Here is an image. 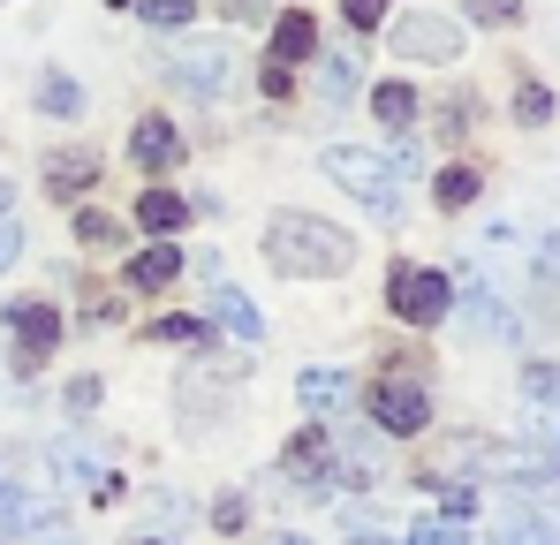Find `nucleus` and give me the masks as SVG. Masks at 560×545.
Segmentation results:
<instances>
[{
	"label": "nucleus",
	"mask_w": 560,
	"mask_h": 545,
	"mask_svg": "<svg viewBox=\"0 0 560 545\" xmlns=\"http://www.w3.org/2000/svg\"><path fill=\"white\" fill-rule=\"evenodd\" d=\"M8 334H15V371H38V363L54 357V341H61V311L54 303H8Z\"/></svg>",
	"instance_id": "423d86ee"
},
{
	"label": "nucleus",
	"mask_w": 560,
	"mask_h": 545,
	"mask_svg": "<svg viewBox=\"0 0 560 545\" xmlns=\"http://www.w3.org/2000/svg\"><path fill=\"white\" fill-rule=\"evenodd\" d=\"M440 508H447L455 523H469V515H477V485H447V492H440Z\"/></svg>",
	"instance_id": "c756f323"
},
{
	"label": "nucleus",
	"mask_w": 560,
	"mask_h": 545,
	"mask_svg": "<svg viewBox=\"0 0 560 545\" xmlns=\"http://www.w3.org/2000/svg\"><path fill=\"white\" fill-rule=\"evenodd\" d=\"M212 318H220L235 341H266V318H258V303H250L243 288H228V280L212 288Z\"/></svg>",
	"instance_id": "ddd939ff"
},
{
	"label": "nucleus",
	"mask_w": 560,
	"mask_h": 545,
	"mask_svg": "<svg viewBox=\"0 0 560 545\" xmlns=\"http://www.w3.org/2000/svg\"><path fill=\"white\" fill-rule=\"evenodd\" d=\"M326 175L341 182L372 220H401V175H394V160L386 152H364V144H334L326 160H318Z\"/></svg>",
	"instance_id": "f03ea898"
},
{
	"label": "nucleus",
	"mask_w": 560,
	"mask_h": 545,
	"mask_svg": "<svg viewBox=\"0 0 560 545\" xmlns=\"http://www.w3.org/2000/svg\"><path fill=\"white\" fill-rule=\"evenodd\" d=\"M515 121H523V129H546V121H553V91L538 84V77L515 84Z\"/></svg>",
	"instance_id": "6ab92c4d"
},
{
	"label": "nucleus",
	"mask_w": 560,
	"mask_h": 545,
	"mask_svg": "<svg viewBox=\"0 0 560 545\" xmlns=\"http://www.w3.org/2000/svg\"><path fill=\"white\" fill-rule=\"evenodd\" d=\"M266 266L288 280H341L357 266V235L318 212H273L266 220Z\"/></svg>",
	"instance_id": "f257e3e1"
},
{
	"label": "nucleus",
	"mask_w": 560,
	"mask_h": 545,
	"mask_svg": "<svg viewBox=\"0 0 560 545\" xmlns=\"http://www.w3.org/2000/svg\"><path fill=\"white\" fill-rule=\"evenodd\" d=\"M137 545H167V538H137Z\"/></svg>",
	"instance_id": "4c0bfd02"
},
{
	"label": "nucleus",
	"mask_w": 560,
	"mask_h": 545,
	"mask_svg": "<svg viewBox=\"0 0 560 545\" xmlns=\"http://www.w3.org/2000/svg\"><path fill=\"white\" fill-rule=\"evenodd\" d=\"M295 394H303V409H311V417H326V409H349L357 379H349V371H334V363H311V371L295 379Z\"/></svg>",
	"instance_id": "f8f14e48"
},
{
	"label": "nucleus",
	"mask_w": 560,
	"mask_h": 545,
	"mask_svg": "<svg viewBox=\"0 0 560 545\" xmlns=\"http://www.w3.org/2000/svg\"><path fill=\"white\" fill-rule=\"evenodd\" d=\"M318 54V23H311V8H280V23H273V54H266V69H303Z\"/></svg>",
	"instance_id": "1a4fd4ad"
},
{
	"label": "nucleus",
	"mask_w": 560,
	"mask_h": 545,
	"mask_svg": "<svg viewBox=\"0 0 560 545\" xmlns=\"http://www.w3.org/2000/svg\"><path fill=\"white\" fill-rule=\"evenodd\" d=\"M417 167H424V152H417V137H401L394 144V175H417Z\"/></svg>",
	"instance_id": "473e14b6"
},
{
	"label": "nucleus",
	"mask_w": 560,
	"mask_h": 545,
	"mask_svg": "<svg viewBox=\"0 0 560 545\" xmlns=\"http://www.w3.org/2000/svg\"><path fill=\"white\" fill-rule=\"evenodd\" d=\"M152 341H205V318H160Z\"/></svg>",
	"instance_id": "cd10ccee"
},
{
	"label": "nucleus",
	"mask_w": 560,
	"mask_h": 545,
	"mask_svg": "<svg viewBox=\"0 0 560 545\" xmlns=\"http://www.w3.org/2000/svg\"><path fill=\"white\" fill-rule=\"evenodd\" d=\"M137 220H144L152 235H175V228L189 220V197H175V189H144V197H137Z\"/></svg>",
	"instance_id": "dca6fc26"
},
{
	"label": "nucleus",
	"mask_w": 560,
	"mask_h": 545,
	"mask_svg": "<svg viewBox=\"0 0 560 545\" xmlns=\"http://www.w3.org/2000/svg\"><path fill=\"white\" fill-rule=\"evenodd\" d=\"M8 197H15V189H8V182H0V212H8Z\"/></svg>",
	"instance_id": "e433bc0d"
},
{
	"label": "nucleus",
	"mask_w": 560,
	"mask_h": 545,
	"mask_svg": "<svg viewBox=\"0 0 560 545\" xmlns=\"http://www.w3.org/2000/svg\"><path fill=\"white\" fill-rule=\"evenodd\" d=\"M175 272H183V251H175V243H152V251L129 258V288H167Z\"/></svg>",
	"instance_id": "2eb2a0df"
},
{
	"label": "nucleus",
	"mask_w": 560,
	"mask_h": 545,
	"mask_svg": "<svg viewBox=\"0 0 560 545\" xmlns=\"http://www.w3.org/2000/svg\"><path fill=\"white\" fill-rule=\"evenodd\" d=\"M386 8H394V0H341V15H349L357 31H372V23H386Z\"/></svg>",
	"instance_id": "c85d7f7f"
},
{
	"label": "nucleus",
	"mask_w": 560,
	"mask_h": 545,
	"mask_svg": "<svg viewBox=\"0 0 560 545\" xmlns=\"http://www.w3.org/2000/svg\"><path fill=\"white\" fill-rule=\"evenodd\" d=\"M463 326L477 334V341H515V311H508L485 280H469V288H463Z\"/></svg>",
	"instance_id": "9b49d317"
},
{
	"label": "nucleus",
	"mask_w": 560,
	"mask_h": 545,
	"mask_svg": "<svg viewBox=\"0 0 560 545\" xmlns=\"http://www.w3.org/2000/svg\"><path fill=\"white\" fill-rule=\"evenodd\" d=\"M92 182H98L92 152H54V160H46V189H54V197H77V189H92Z\"/></svg>",
	"instance_id": "4468645a"
},
{
	"label": "nucleus",
	"mask_w": 560,
	"mask_h": 545,
	"mask_svg": "<svg viewBox=\"0 0 560 545\" xmlns=\"http://www.w3.org/2000/svg\"><path fill=\"white\" fill-rule=\"evenodd\" d=\"M394 54L401 61H455L463 54V23H447V15H401L394 23Z\"/></svg>",
	"instance_id": "0eeeda50"
},
{
	"label": "nucleus",
	"mask_w": 560,
	"mask_h": 545,
	"mask_svg": "<svg viewBox=\"0 0 560 545\" xmlns=\"http://www.w3.org/2000/svg\"><path fill=\"white\" fill-rule=\"evenodd\" d=\"M129 8H137L152 31H175V23H189V15H197V0H129Z\"/></svg>",
	"instance_id": "4be33fe9"
},
{
	"label": "nucleus",
	"mask_w": 560,
	"mask_h": 545,
	"mask_svg": "<svg viewBox=\"0 0 560 545\" xmlns=\"http://www.w3.org/2000/svg\"><path fill=\"white\" fill-rule=\"evenodd\" d=\"M372 425L378 432H424L432 425V386L409 363H394L386 379H372Z\"/></svg>",
	"instance_id": "39448f33"
},
{
	"label": "nucleus",
	"mask_w": 560,
	"mask_h": 545,
	"mask_svg": "<svg viewBox=\"0 0 560 545\" xmlns=\"http://www.w3.org/2000/svg\"><path fill=\"white\" fill-rule=\"evenodd\" d=\"M129 160H137V167H152V175H160V167H175V160H183V129H175L167 114H144V121L129 129Z\"/></svg>",
	"instance_id": "9d476101"
},
{
	"label": "nucleus",
	"mask_w": 560,
	"mask_h": 545,
	"mask_svg": "<svg viewBox=\"0 0 560 545\" xmlns=\"http://www.w3.org/2000/svg\"><path fill=\"white\" fill-rule=\"evenodd\" d=\"M160 69H167V84L189 91V98H220V91L235 84V46H220V38H183V46H167L160 54Z\"/></svg>",
	"instance_id": "20e7f679"
},
{
	"label": "nucleus",
	"mask_w": 560,
	"mask_h": 545,
	"mask_svg": "<svg viewBox=\"0 0 560 545\" xmlns=\"http://www.w3.org/2000/svg\"><path fill=\"white\" fill-rule=\"evenodd\" d=\"M386 311H394L401 326H440V318L455 311V280H447L440 266L401 258V266L386 272Z\"/></svg>",
	"instance_id": "7ed1b4c3"
},
{
	"label": "nucleus",
	"mask_w": 560,
	"mask_h": 545,
	"mask_svg": "<svg viewBox=\"0 0 560 545\" xmlns=\"http://www.w3.org/2000/svg\"><path fill=\"white\" fill-rule=\"evenodd\" d=\"M220 15H266V0H220Z\"/></svg>",
	"instance_id": "72a5a7b5"
},
{
	"label": "nucleus",
	"mask_w": 560,
	"mask_h": 545,
	"mask_svg": "<svg viewBox=\"0 0 560 545\" xmlns=\"http://www.w3.org/2000/svg\"><path fill=\"white\" fill-rule=\"evenodd\" d=\"M38 106H46V114H61V121H69V114H84V91L69 84V77H46V84H38Z\"/></svg>",
	"instance_id": "b1692460"
},
{
	"label": "nucleus",
	"mask_w": 560,
	"mask_h": 545,
	"mask_svg": "<svg viewBox=\"0 0 560 545\" xmlns=\"http://www.w3.org/2000/svg\"><path fill=\"white\" fill-rule=\"evenodd\" d=\"M477 189H485L477 167H447V175L432 182V205H440V212H463V205H477Z\"/></svg>",
	"instance_id": "a211bd4d"
},
{
	"label": "nucleus",
	"mask_w": 560,
	"mask_h": 545,
	"mask_svg": "<svg viewBox=\"0 0 560 545\" xmlns=\"http://www.w3.org/2000/svg\"><path fill=\"white\" fill-rule=\"evenodd\" d=\"M280 469H288V477L303 485V500H326V492L341 485V469H334V440H326L318 425H311V432H303L295 448L280 454Z\"/></svg>",
	"instance_id": "6e6552de"
},
{
	"label": "nucleus",
	"mask_w": 560,
	"mask_h": 545,
	"mask_svg": "<svg viewBox=\"0 0 560 545\" xmlns=\"http://www.w3.org/2000/svg\"><path fill=\"white\" fill-rule=\"evenodd\" d=\"M469 114H477L469 98H447V106H440V137H463V121H469Z\"/></svg>",
	"instance_id": "2f4dec72"
},
{
	"label": "nucleus",
	"mask_w": 560,
	"mask_h": 545,
	"mask_svg": "<svg viewBox=\"0 0 560 545\" xmlns=\"http://www.w3.org/2000/svg\"><path fill=\"white\" fill-rule=\"evenodd\" d=\"M523 402L530 409H560V363H530L523 371Z\"/></svg>",
	"instance_id": "aec40b11"
},
{
	"label": "nucleus",
	"mask_w": 560,
	"mask_h": 545,
	"mask_svg": "<svg viewBox=\"0 0 560 545\" xmlns=\"http://www.w3.org/2000/svg\"><path fill=\"white\" fill-rule=\"evenodd\" d=\"M409 545H469V538L455 515H424V523H409Z\"/></svg>",
	"instance_id": "393cba45"
},
{
	"label": "nucleus",
	"mask_w": 560,
	"mask_h": 545,
	"mask_svg": "<svg viewBox=\"0 0 560 545\" xmlns=\"http://www.w3.org/2000/svg\"><path fill=\"white\" fill-rule=\"evenodd\" d=\"M500 545H560V531L546 515H508V523H500Z\"/></svg>",
	"instance_id": "412c9836"
},
{
	"label": "nucleus",
	"mask_w": 560,
	"mask_h": 545,
	"mask_svg": "<svg viewBox=\"0 0 560 545\" xmlns=\"http://www.w3.org/2000/svg\"><path fill=\"white\" fill-rule=\"evenodd\" d=\"M15 258H23V228H15V220H8V212H0V272L15 266Z\"/></svg>",
	"instance_id": "7c9ffc66"
},
{
	"label": "nucleus",
	"mask_w": 560,
	"mask_h": 545,
	"mask_svg": "<svg viewBox=\"0 0 560 545\" xmlns=\"http://www.w3.org/2000/svg\"><path fill=\"white\" fill-rule=\"evenodd\" d=\"M463 8H469V23H485V31H492V23H515V15H523L515 0H463Z\"/></svg>",
	"instance_id": "bb28decb"
},
{
	"label": "nucleus",
	"mask_w": 560,
	"mask_h": 545,
	"mask_svg": "<svg viewBox=\"0 0 560 545\" xmlns=\"http://www.w3.org/2000/svg\"><path fill=\"white\" fill-rule=\"evenodd\" d=\"M341 545H386V538H378V531H364V538H341Z\"/></svg>",
	"instance_id": "f704fd0d"
},
{
	"label": "nucleus",
	"mask_w": 560,
	"mask_h": 545,
	"mask_svg": "<svg viewBox=\"0 0 560 545\" xmlns=\"http://www.w3.org/2000/svg\"><path fill=\"white\" fill-rule=\"evenodd\" d=\"M318 91H326V98L341 106V98L357 91V54H326V77H318Z\"/></svg>",
	"instance_id": "5701e85b"
},
{
	"label": "nucleus",
	"mask_w": 560,
	"mask_h": 545,
	"mask_svg": "<svg viewBox=\"0 0 560 545\" xmlns=\"http://www.w3.org/2000/svg\"><path fill=\"white\" fill-rule=\"evenodd\" d=\"M372 114L386 121V129H409V121L424 114V98H417L409 84H378V91H372Z\"/></svg>",
	"instance_id": "f3484780"
},
{
	"label": "nucleus",
	"mask_w": 560,
	"mask_h": 545,
	"mask_svg": "<svg viewBox=\"0 0 560 545\" xmlns=\"http://www.w3.org/2000/svg\"><path fill=\"white\" fill-rule=\"evenodd\" d=\"M46 545H77V538H69V531H46Z\"/></svg>",
	"instance_id": "c9c22d12"
},
{
	"label": "nucleus",
	"mask_w": 560,
	"mask_h": 545,
	"mask_svg": "<svg viewBox=\"0 0 560 545\" xmlns=\"http://www.w3.org/2000/svg\"><path fill=\"white\" fill-rule=\"evenodd\" d=\"M77 235L98 243V251H114V243H121V220H106V212H77Z\"/></svg>",
	"instance_id": "a878e982"
},
{
	"label": "nucleus",
	"mask_w": 560,
	"mask_h": 545,
	"mask_svg": "<svg viewBox=\"0 0 560 545\" xmlns=\"http://www.w3.org/2000/svg\"><path fill=\"white\" fill-rule=\"evenodd\" d=\"M114 8H129V0H114Z\"/></svg>",
	"instance_id": "58836bf2"
}]
</instances>
